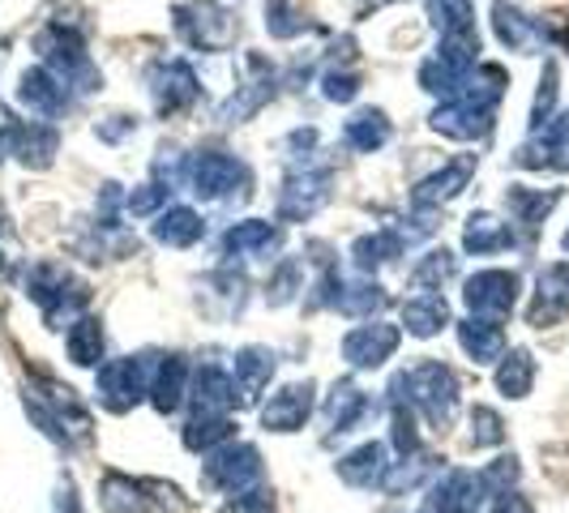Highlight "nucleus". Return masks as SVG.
<instances>
[{
    "label": "nucleus",
    "instance_id": "28",
    "mask_svg": "<svg viewBox=\"0 0 569 513\" xmlns=\"http://www.w3.org/2000/svg\"><path fill=\"white\" fill-rule=\"evenodd\" d=\"M471 424H476V432H471V441H476V445H501V441H506V424H501V415H497V411H488V406H476V411H471Z\"/></svg>",
    "mask_w": 569,
    "mask_h": 513
},
{
    "label": "nucleus",
    "instance_id": "5",
    "mask_svg": "<svg viewBox=\"0 0 569 513\" xmlns=\"http://www.w3.org/2000/svg\"><path fill=\"white\" fill-rule=\"evenodd\" d=\"M522 168H552L569 171V112L552 115L543 129H536V138L518 150Z\"/></svg>",
    "mask_w": 569,
    "mask_h": 513
},
{
    "label": "nucleus",
    "instance_id": "20",
    "mask_svg": "<svg viewBox=\"0 0 569 513\" xmlns=\"http://www.w3.org/2000/svg\"><path fill=\"white\" fill-rule=\"evenodd\" d=\"M22 103H27L30 112L39 115H52L60 108V99H64V86H60V78H52V73H43V69H34V73H27L22 78Z\"/></svg>",
    "mask_w": 569,
    "mask_h": 513
},
{
    "label": "nucleus",
    "instance_id": "10",
    "mask_svg": "<svg viewBox=\"0 0 569 513\" xmlns=\"http://www.w3.org/2000/svg\"><path fill=\"white\" fill-rule=\"evenodd\" d=\"M395 462H386V450L381 445H360L356 454H347L339 462V475L351 487H372V484H386Z\"/></svg>",
    "mask_w": 569,
    "mask_h": 513
},
{
    "label": "nucleus",
    "instance_id": "26",
    "mask_svg": "<svg viewBox=\"0 0 569 513\" xmlns=\"http://www.w3.org/2000/svg\"><path fill=\"white\" fill-rule=\"evenodd\" d=\"M347 138L360 145V150H377V145L390 138V124L381 112H360L356 120H347Z\"/></svg>",
    "mask_w": 569,
    "mask_h": 513
},
{
    "label": "nucleus",
    "instance_id": "11",
    "mask_svg": "<svg viewBox=\"0 0 569 513\" xmlns=\"http://www.w3.org/2000/svg\"><path fill=\"white\" fill-rule=\"evenodd\" d=\"M402 321H407V334H416V339H432V334L450 321V309H446L441 291H425V295H416V300H407V304H402Z\"/></svg>",
    "mask_w": 569,
    "mask_h": 513
},
{
    "label": "nucleus",
    "instance_id": "24",
    "mask_svg": "<svg viewBox=\"0 0 569 513\" xmlns=\"http://www.w3.org/2000/svg\"><path fill=\"white\" fill-rule=\"evenodd\" d=\"M561 201V193H531V189H510V210L527 223V231H540L543 214Z\"/></svg>",
    "mask_w": 569,
    "mask_h": 513
},
{
    "label": "nucleus",
    "instance_id": "19",
    "mask_svg": "<svg viewBox=\"0 0 569 513\" xmlns=\"http://www.w3.org/2000/svg\"><path fill=\"white\" fill-rule=\"evenodd\" d=\"M64 346H69V360L73 364H99V355H103V330H99V321L94 316H82V321H73L69 325V334H64Z\"/></svg>",
    "mask_w": 569,
    "mask_h": 513
},
{
    "label": "nucleus",
    "instance_id": "9",
    "mask_svg": "<svg viewBox=\"0 0 569 513\" xmlns=\"http://www.w3.org/2000/svg\"><path fill=\"white\" fill-rule=\"evenodd\" d=\"M569 313V265H548L536 283L531 325H557Z\"/></svg>",
    "mask_w": 569,
    "mask_h": 513
},
{
    "label": "nucleus",
    "instance_id": "6",
    "mask_svg": "<svg viewBox=\"0 0 569 513\" xmlns=\"http://www.w3.org/2000/svg\"><path fill=\"white\" fill-rule=\"evenodd\" d=\"M395 346H399V330L377 321V325L351 330V334L342 339V355H347L351 369H377V364H386V360L395 355Z\"/></svg>",
    "mask_w": 569,
    "mask_h": 513
},
{
    "label": "nucleus",
    "instance_id": "23",
    "mask_svg": "<svg viewBox=\"0 0 569 513\" xmlns=\"http://www.w3.org/2000/svg\"><path fill=\"white\" fill-rule=\"evenodd\" d=\"M231 436V420L228 415H193L189 428H184V445L198 454V450H210V445H219V441H228Z\"/></svg>",
    "mask_w": 569,
    "mask_h": 513
},
{
    "label": "nucleus",
    "instance_id": "32",
    "mask_svg": "<svg viewBox=\"0 0 569 513\" xmlns=\"http://www.w3.org/2000/svg\"><path fill=\"white\" fill-rule=\"evenodd\" d=\"M488 513H531V501L522 492H501V496H492Z\"/></svg>",
    "mask_w": 569,
    "mask_h": 513
},
{
    "label": "nucleus",
    "instance_id": "34",
    "mask_svg": "<svg viewBox=\"0 0 569 513\" xmlns=\"http://www.w3.org/2000/svg\"><path fill=\"white\" fill-rule=\"evenodd\" d=\"M566 249H569V231H566Z\"/></svg>",
    "mask_w": 569,
    "mask_h": 513
},
{
    "label": "nucleus",
    "instance_id": "13",
    "mask_svg": "<svg viewBox=\"0 0 569 513\" xmlns=\"http://www.w3.org/2000/svg\"><path fill=\"white\" fill-rule=\"evenodd\" d=\"M488 112L480 108H467V103H450V108H441V112L432 115V129L437 133H446V138H462V142H471V138H485L488 133Z\"/></svg>",
    "mask_w": 569,
    "mask_h": 513
},
{
    "label": "nucleus",
    "instance_id": "18",
    "mask_svg": "<svg viewBox=\"0 0 569 513\" xmlns=\"http://www.w3.org/2000/svg\"><path fill=\"white\" fill-rule=\"evenodd\" d=\"M369 411V399L351 385V381H342V385H335L330 390V402H326V420H330V428L335 432H351V424L360 420Z\"/></svg>",
    "mask_w": 569,
    "mask_h": 513
},
{
    "label": "nucleus",
    "instance_id": "4",
    "mask_svg": "<svg viewBox=\"0 0 569 513\" xmlns=\"http://www.w3.org/2000/svg\"><path fill=\"white\" fill-rule=\"evenodd\" d=\"M142 394H150V381H146L142 360H116L99 369V402L108 411H129L133 402H142Z\"/></svg>",
    "mask_w": 569,
    "mask_h": 513
},
{
    "label": "nucleus",
    "instance_id": "8",
    "mask_svg": "<svg viewBox=\"0 0 569 513\" xmlns=\"http://www.w3.org/2000/svg\"><path fill=\"white\" fill-rule=\"evenodd\" d=\"M309 411H313V385L309 381L305 385H287L261 406V424L270 432H296V428H305Z\"/></svg>",
    "mask_w": 569,
    "mask_h": 513
},
{
    "label": "nucleus",
    "instance_id": "16",
    "mask_svg": "<svg viewBox=\"0 0 569 513\" xmlns=\"http://www.w3.org/2000/svg\"><path fill=\"white\" fill-rule=\"evenodd\" d=\"M471 253H501V249H510L513 244V231L501 223V219H492V214H471L467 219V240H462Z\"/></svg>",
    "mask_w": 569,
    "mask_h": 513
},
{
    "label": "nucleus",
    "instance_id": "22",
    "mask_svg": "<svg viewBox=\"0 0 569 513\" xmlns=\"http://www.w3.org/2000/svg\"><path fill=\"white\" fill-rule=\"evenodd\" d=\"M142 492H146V484H133V480H124V475H108L103 487H99V501H103L108 513H146L150 501H146Z\"/></svg>",
    "mask_w": 569,
    "mask_h": 513
},
{
    "label": "nucleus",
    "instance_id": "30",
    "mask_svg": "<svg viewBox=\"0 0 569 513\" xmlns=\"http://www.w3.org/2000/svg\"><path fill=\"white\" fill-rule=\"evenodd\" d=\"M450 274H455V253H446V249H441V253H428V261L416 270V279H420L425 286L446 283Z\"/></svg>",
    "mask_w": 569,
    "mask_h": 513
},
{
    "label": "nucleus",
    "instance_id": "12",
    "mask_svg": "<svg viewBox=\"0 0 569 513\" xmlns=\"http://www.w3.org/2000/svg\"><path fill=\"white\" fill-rule=\"evenodd\" d=\"M458 342H462V351H467L476 364L501 360V351H506V334H501L497 321H462V325H458Z\"/></svg>",
    "mask_w": 569,
    "mask_h": 513
},
{
    "label": "nucleus",
    "instance_id": "27",
    "mask_svg": "<svg viewBox=\"0 0 569 513\" xmlns=\"http://www.w3.org/2000/svg\"><path fill=\"white\" fill-rule=\"evenodd\" d=\"M228 249L253 253V249H274V228L270 223H240L228 231Z\"/></svg>",
    "mask_w": 569,
    "mask_h": 513
},
{
    "label": "nucleus",
    "instance_id": "33",
    "mask_svg": "<svg viewBox=\"0 0 569 513\" xmlns=\"http://www.w3.org/2000/svg\"><path fill=\"white\" fill-rule=\"evenodd\" d=\"M326 94H330V99H351V94H356V78H351V73H330V78H326Z\"/></svg>",
    "mask_w": 569,
    "mask_h": 513
},
{
    "label": "nucleus",
    "instance_id": "7",
    "mask_svg": "<svg viewBox=\"0 0 569 513\" xmlns=\"http://www.w3.org/2000/svg\"><path fill=\"white\" fill-rule=\"evenodd\" d=\"M492 27H497V39L513 48V52H540L543 43H548V27H543L540 18H527V13H518L513 4H492Z\"/></svg>",
    "mask_w": 569,
    "mask_h": 513
},
{
    "label": "nucleus",
    "instance_id": "14",
    "mask_svg": "<svg viewBox=\"0 0 569 513\" xmlns=\"http://www.w3.org/2000/svg\"><path fill=\"white\" fill-rule=\"evenodd\" d=\"M531 385H536V360H531V351H510L506 360H501V369H497V390L506 394V399H527L531 394Z\"/></svg>",
    "mask_w": 569,
    "mask_h": 513
},
{
    "label": "nucleus",
    "instance_id": "35",
    "mask_svg": "<svg viewBox=\"0 0 569 513\" xmlns=\"http://www.w3.org/2000/svg\"><path fill=\"white\" fill-rule=\"evenodd\" d=\"M566 43H569V30H566Z\"/></svg>",
    "mask_w": 569,
    "mask_h": 513
},
{
    "label": "nucleus",
    "instance_id": "29",
    "mask_svg": "<svg viewBox=\"0 0 569 513\" xmlns=\"http://www.w3.org/2000/svg\"><path fill=\"white\" fill-rule=\"evenodd\" d=\"M552 103H557V64H543L540 94H536V108H531V129H543V124H548Z\"/></svg>",
    "mask_w": 569,
    "mask_h": 513
},
{
    "label": "nucleus",
    "instance_id": "1",
    "mask_svg": "<svg viewBox=\"0 0 569 513\" xmlns=\"http://www.w3.org/2000/svg\"><path fill=\"white\" fill-rule=\"evenodd\" d=\"M395 390H407V402L420 406L432 428H446L458 411V376L437 360H425L411 372H402Z\"/></svg>",
    "mask_w": 569,
    "mask_h": 513
},
{
    "label": "nucleus",
    "instance_id": "31",
    "mask_svg": "<svg viewBox=\"0 0 569 513\" xmlns=\"http://www.w3.org/2000/svg\"><path fill=\"white\" fill-rule=\"evenodd\" d=\"M270 510V496L266 492H236L228 505H223V513H266Z\"/></svg>",
    "mask_w": 569,
    "mask_h": 513
},
{
    "label": "nucleus",
    "instance_id": "15",
    "mask_svg": "<svg viewBox=\"0 0 569 513\" xmlns=\"http://www.w3.org/2000/svg\"><path fill=\"white\" fill-rule=\"evenodd\" d=\"M270 372H274V355H270V351H261V346L240 351V355H236V390H240L244 399H257L261 385L270 381Z\"/></svg>",
    "mask_w": 569,
    "mask_h": 513
},
{
    "label": "nucleus",
    "instance_id": "3",
    "mask_svg": "<svg viewBox=\"0 0 569 513\" xmlns=\"http://www.w3.org/2000/svg\"><path fill=\"white\" fill-rule=\"evenodd\" d=\"M467 309L480 321H506L518 300V279L510 270H480L476 279H467Z\"/></svg>",
    "mask_w": 569,
    "mask_h": 513
},
{
    "label": "nucleus",
    "instance_id": "17",
    "mask_svg": "<svg viewBox=\"0 0 569 513\" xmlns=\"http://www.w3.org/2000/svg\"><path fill=\"white\" fill-rule=\"evenodd\" d=\"M184 394H189V385H184V364L171 355L168 364L154 372V381H150V402H154V411L171 415V411L184 402Z\"/></svg>",
    "mask_w": 569,
    "mask_h": 513
},
{
    "label": "nucleus",
    "instance_id": "2",
    "mask_svg": "<svg viewBox=\"0 0 569 513\" xmlns=\"http://www.w3.org/2000/svg\"><path fill=\"white\" fill-rule=\"evenodd\" d=\"M201 480H206L210 492H228V496L249 492L261 480V454H257L253 445H228V450L210 454Z\"/></svg>",
    "mask_w": 569,
    "mask_h": 513
},
{
    "label": "nucleus",
    "instance_id": "21",
    "mask_svg": "<svg viewBox=\"0 0 569 513\" xmlns=\"http://www.w3.org/2000/svg\"><path fill=\"white\" fill-rule=\"evenodd\" d=\"M471 171H476V159H458V163H450L446 171H437L432 180H425L420 184V193H416V201L420 205H432V201H450L471 180Z\"/></svg>",
    "mask_w": 569,
    "mask_h": 513
},
{
    "label": "nucleus",
    "instance_id": "25",
    "mask_svg": "<svg viewBox=\"0 0 569 513\" xmlns=\"http://www.w3.org/2000/svg\"><path fill=\"white\" fill-rule=\"evenodd\" d=\"M201 219L193 214V210H171V214H163L159 219V228H154V235L163 240V244H193L201 235Z\"/></svg>",
    "mask_w": 569,
    "mask_h": 513
}]
</instances>
